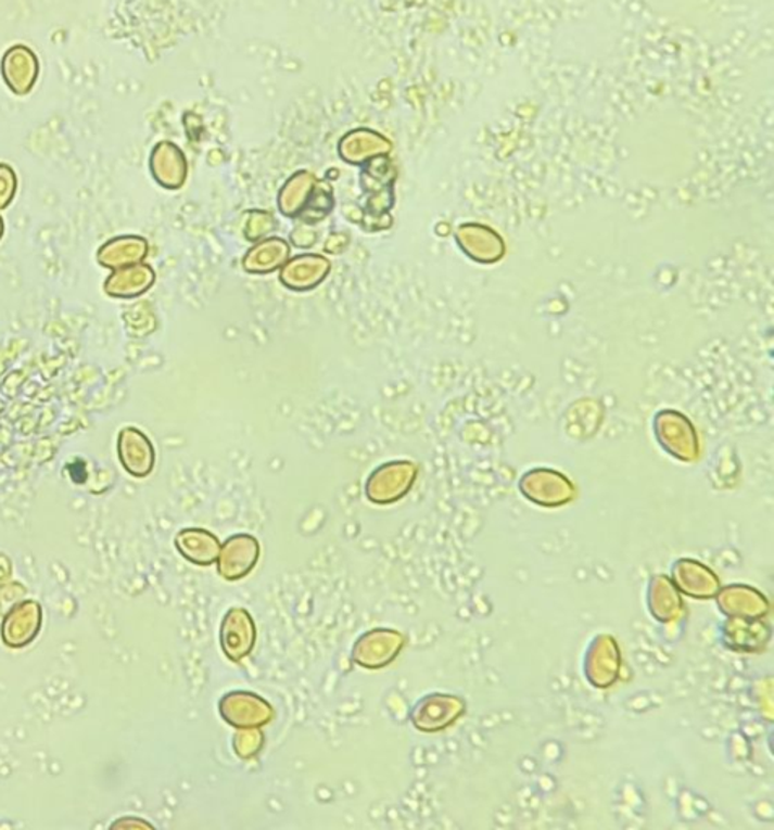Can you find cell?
Returning <instances> with one entry per match:
<instances>
[{
	"instance_id": "1",
	"label": "cell",
	"mask_w": 774,
	"mask_h": 830,
	"mask_svg": "<svg viewBox=\"0 0 774 830\" xmlns=\"http://www.w3.org/2000/svg\"><path fill=\"white\" fill-rule=\"evenodd\" d=\"M219 715L226 724L238 730L262 728L274 720L270 702L249 691H232L219 701Z\"/></svg>"
},
{
	"instance_id": "2",
	"label": "cell",
	"mask_w": 774,
	"mask_h": 830,
	"mask_svg": "<svg viewBox=\"0 0 774 830\" xmlns=\"http://www.w3.org/2000/svg\"><path fill=\"white\" fill-rule=\"evenodd\" d=\"M403 646H405V638L395 629L377 628L364 633L354 642V664L360 665L367 671H379L398 657Z\"/></svg>"
},
{
	"instance_id": "3",
	"label": "cell",
	"mask_w": 774,
	"mask_h": 830,
	"mask_svg": "<svg viewBox=\"0 0 774 830\" xmlns=\"http://www.w3.org/2000/svg\"><path fill=\"white\" fill-rule=\"evenodd\" d=\"M257 629L251 613L241 606H234L226 613L219 628V644L229 661L239 664L254 651Z\"/></svg>"
},
{
	"instance_id": "4",
	"label": "cell",
	"mask_w": 774,
	"mask_h": 830,
	"mask_svg": "<svg viewBox=\"0 0 774 830\" xmlns=\"http://www.w3.org/2000/svg\"><path fill=\"white\" fill-rule=\"evenodd\" d=\"M261 560V544L251 534H236L221 547L216 570L223 579L229 583L244 579L257 566Z\"/></svg>"
},
{
	"instance_id": "5",
	"label": "cell",
	"mask_w": 774,
	"mask_h": 830,
	"mask_svg": "<svg viewBox=\"0 0 774 830\" xmlns=\"http://www.w3.org/2000/svg\"><path fill=\"white\" fill-rule=\"evenodd\" d=\"M41 65L31 49L23 44L12 46L7 49L0 62V74L10 91L15 94L31 93L39 78Z\"/></svg>"
},
{
	"instance_id": "6",
	"label": "cell",
	"mask_w": 774,
	"mask_h": 830,
	"mask_svg": "<svg viewBox=\"0 0 774 830\" xmlns=\"http://www.w3.org/2000/svg\"><path fill=\"white\" fill-rule=\"evenodd\" d=\"M41 606L35 600L13 606L2 622V641L9 648L22 649L35 641L41 629Z\"/></svg>"
},
{
	"instance_id": "7",
	"label": "cell",
	"mask_w": 774,
	"mask_h": 830,
	"mask_svg": "<svg viewBox=\"0 0 774 830\" xmlns=\"http://www.w3.org/2000/svg\"><path fill=\"white\" fill-rule=\"evenodd\" d=\"M461 712H464V704L460 699L454 695L432 694L416 705L411 720L418 730L439 731L454 724Z\"/></svg>"
},
{
	"instance_id": "8",
	"label": "cell",
	"mask_w": 774,
	"mask_h": 830,
	"mask_svg": "<svg viewBox=\"0 0 774 830\" xmlns=\"http://www.w3.org/2000/svg\"><path fill=\"white\" fill-rule=\"evenodd\" d=\"M120 464L134 477L143 478L155 468V449L152 442L137 429H124L117 439Z\"/></svg>"
},
{
	"instance_id": "9",
	"label": "cell",
	"mask_w": 774,
	"mask_h": 830,
	"mask_svg": "<svg viewBox=\"0 0 774 830\" xmlns=\"http://www.w3.org/2000/svg\"><path fill=\"white\" fill-rule=\"evenodd\" d=\"M177 552L195 566H212L221 552V544L215 534L205 529H182L174 539Z\"/></svg>"
},
{
	"instance_id": "10",
	"label": "cell",
	"mask_w": 774,
	"mask_h": 830,
	"mask_svg": "<svg viewBox=\"0 0 774 830\" xmlns=\"http://www.w3.org/2000/svg\"><path fill=\"white\" fill-rule=\"evenodd\" d=\"M147 255V242L139 238H119L104 244L98 252V261L106 268L119 270L142 260Z\"/></svg>"
},
{
	"instance_id": "11",
	"label": "cell",
	"mask_w": 774,
	"mask_h": 830,
	"mask_svg": "<svg viewBox=\"0 0 774 830\" xmlns=\"http://www.w3.org/2000/svg\"><path fill=\"white\" fill-rule=\"evenodd\" d=\"M155 274L145 265L119 268L113 277L107 278L104 291L113 297L129 298L145 292L153 284Z\"/></svg>"
},
{
	"instance_id": "12",
	"label": "cell",
	"mask_w": 774,
	"mask_h": 830,
	"mask_svg": "<svg viewBox=\"0 0 774 830\" xmlns=\"http://www.w3.org/2000/svg\"><path fill=\"white\" fill-rule=\"evenodd\" d=\"M232 746L241 759H251L264 746V733H262L261 728L242 730L241 733H236Z\"/></svg>"
},
{
	"instance_id": "13",
	"label": "cell",
	"mask_w": 774,
	"mask_h": 830,
	"mask_svg": "<svg viewBox=\"0 0 774 830\" xmlns=\"http://www.w3.org/2000/svg\"><path fill=\"white\" fill-rule=\"evenodd\" d=\"M16 187H18V180H16L15 170L9 164L0 163V212L12 205Z\"/></svg>"
},
{
	"instance_id": "14",
	"label": "cell",
	"mask_w": 774,
	"mask_h": 830,
	"mask_svg": "<svg viewBox=\"0 0 774 830\" xmlns=\"http://www.w3.org/2000/svg\"><path fill=\"white\" fill-rule=\"evenodd\" d=\"M3 238V219L2 216H0V239Z\"/></svg>"
}]
</instances>
